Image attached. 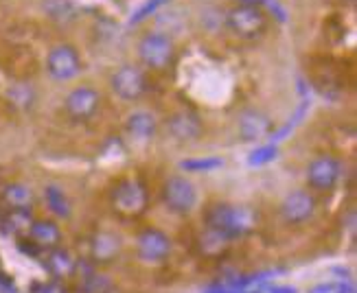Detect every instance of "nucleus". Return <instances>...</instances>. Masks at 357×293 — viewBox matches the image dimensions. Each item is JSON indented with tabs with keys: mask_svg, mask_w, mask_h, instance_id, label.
Listing matches in <instances>:
<instances>
[{
	"mask_svg": "<svg viewBox=\"0 0 357 293\" xmlns=\"http://www.w3.org/2000/svg\"><path fill=\"white\" fill-rule=\"evenodd\" d=\"M208 228L226 235L228 239L243 237L257 225V214L248 206H228L220 204L208 212Z\"/></svg>",
	"mask_w": 357,
	"mask_h": 293,
	"instance_id": "f257e3e1",
	"label": "nucleus"
},
{
	"mask_svg": "<svg viewBox=\"0 0 357 293\" xmlns=\"http://www.w3.org/2000/svg\"><path fill=\"white\" fill-rule=\"evenodd\" d=\"M226 24L235 35L252 40L266 31V13H263V9H259L257 5L243 3V5L228 9Z\"/></svg>",
	"mask_w": 357,
	"mask_h": 293,
	"instance_id": "f03ea898",
	"label": "nucleus"
},
{
	"mask_svg": "<svg viewBox=\"0 0 357 293\" xmlns=\"http://www.w3.org/2000/svg\"><path fill=\"white\" fill-rule=\"evenodd\" d=\"M138 55L153 70H165L174 61V42L162 33H147L138 42Z\"/></svg>",
	"mask_w": 357,
	"mask_h": 293,
	"instance_id": "7ed1b4c3",
	"label": "nucleus"
},
{
	"mask_svg": "<svg viewBox=\"0 0 357 293\" xmlns=\"http://www.w3.org/2000/svg\"><path fill=\"white\" fill-rule=\"evenodd\" d=\"M147 206V191L138 180H126L121 182L114 191V208L121 214L128 217H136L141 214Z\"/></svg>",
	"mask_w": 357,
	"mask_h": 293,
	"instance_id": "20e7f679",
	"label": "nucleus"
},
{
	"mask_svg": "<svg viewBox=\"0 0 357 293\" xmlns=\"http://www.w3.org/2000/svg\"><path fill=\"white\" fill-rule=\"evenodd\" d=\"M46 70L57 81H68L82 70V59L77 55L73 46H55V49L46 57Z\"/></svg>",
	"mask_w": 357,
	"mask_h": 293,
	"instance_id": "39448f33",
	"label": "nucleus"
},
{
	"mask_svg": "<svg viewBox=\"0 0 357 293\" xmlns=\"http://www.w3.org/2000/svg\"><path fill=\"white\" fill-rule=\"evenodd\" d=\"M162 195H165V204L169 206V210H174L178 214L193 210V206L197 202V193L193 189V184L180 175H174L165 182Z\"/></svg>",
	"mask_w": 357,
	"mask_h": 293,
	"instance_id": "423d86ee",
	"label": "nucleus"
},
{
	"mask_svg": "<svg viewBox=\"0 0 357 293\" xmlns=\"http://www.w3.org/2000/svg\"><path fill=\"white\" fill-rule=\"evenodd\" d=\"M147 88L145 74L136 66H123L112 74V90L123 101H136L143 97Z\"/></svg>",
	"mask_w": 357,
	"mask_h": 293,
	"instance_id": "0eeeda50",
	"label": "nucleus"
},
{
	"mask_svg": "<svg viewBox=\"0 0 357 293\" xmlns=\"http://www.w3.org/2000/svg\"><path fill=\"white\" fill-rule=\"evenodd\" d=\"M340 171L342 166L331 156H320L316 158L307 168V180L314 189L318 191H329L335 187V182L340 180Z\"/></svg>",
	"mask_w": 357,
	"mask_h": 293,
	"instance_id": "6e6552de",
	"label": "nucleus"
},
{
	"mask_svg": "<svg viewBox=\"0 0 357 293\" xmlns=\"http://www.w3.org/2000/svg\"><path fill=\"white\" fill-rule=\"evenodd\" d=\"M169 252H172V243H169V237L160 232V230H145L138 237V256L145 263H160V260L167 258Z\"/></svg>",
	"mask_w": 357,
	"mask_h": 293,
	"instance_id": "1a4fd4ad",
	"label": "nucleus"
},
{
	"mask_svg": "<svg viewBox=\"0 0 357 293\" xmlns=\"http://www.w3.org/2000/svg\"><path fill=\"white\" fill-rule=\"evenodd\" d=\"M99 107V95L92 88L82 86L75 88L70 95L66 97V112L75 118V120H86L92 114L97 112Z\"/></svg>",
	"mask_w": 357,
	"mask_h": 293,
	"instance_id": "9d476101",
	"label": "nucleus"
},
{
	"mask_svg": "<svg viewBox=\"0 0 357 293\" xmlns=\"http://www.w3.org/2000/svg\"><path fill=\"white\" fill-rule=\"evenodd\" d=\"M316 210V202L314 197L305 193V191H291L281 204V212L285 221L289 223H303L314 214Z\"/></svg>",
	"mask_w": 357,
	"mask_h": 293,
	"instance_id": "9b49d317",
	"label": "nucleus"
},
{
	"mask_svg": "<svg viewBox=\"0 0 357 293\" xmlns=\"http://www.w3.org/2000/svg\"><path fill=\"white\" fill-rule=\"evenodd\" d=\"M167 127H169V134H172L176 141H182V143L197 141L199 134H202V122L191 112H178V114H174L172 118H169Z\"/></svg>",
	"mask_w": 357,
	"mask_h": 293,
	"instance_id": "f8f14e48",
	"label": "nucleus"
},
{
	"mask_svg": "<svg viewBox=\"0 0 357 293\" xmlns=\"http://www.w3.org/2000/svg\"><path fill=\"white\" fill-rule=\"evenodd\" d=\"M272 132V120L257 110H248L239 116V134L243 141H261Z\"/></svg>",
	"mask_w": 357,
	"mask_h": 293,
	"instance_id": "ddd939ff",
	"label": "nucleus"
},
{
	"mask_svg": "<svg viewBox=\"0 0 357 293\" xmlns=\"http://www.w3.org/2000/svg\"><path fill=\"white\" fill-rule=\"evenodd\" d=\"M29 235L38 248H44V250H55L61 241L59 228L51 221H33L29 228Z\"/></svg>",
	"mask_w": 357,
	"mask_h": 293,
	"instance_id": "4468645a",
	"label": "nucleus"
},
{
	"mask_svg": "<svg viewBox=\"0 0 357 293\" xmlns=\"http://www.w3.org/2000/svg\"><path fill=\"white\" fill-rule=\"evenodd\" d=\"M128 132L138 141H149L156 134V118L149 112H134L128 118Z\"/></svg>",
	"mask_w": 357,
	"mask_h": 293,
	"instance_id": "2eb2a0df",
	"label": "nucleus"
},
{
	"mask_svg": "<svg viewBox=\"0 0 357 293\" xmlns=\"http://www.w3.org/2000/svg\"><path fill=\"white\" fill-rule=\"evenodd\" d=\"M121 248V241L119 237L110 235V232H101L95 237V241H92V256H95L97 260H110Z\"/></svg>",
	"mask_w": 357,
	"mask_h": 293,
	"instance_id": "dca6fc26",
	"label": "nucleus"
},
{
	"mask_svg": "<svg viewBox=\"0 0 357 293\" xmlns=\"http://www.w3.org/2000/svg\"><path fill=\"white\" fill-rule=\"evenodd\" d=\"M5 202L13 210H26L29 204L33 202V193H31V189L22 187V184H11V187L5 189Z\"/></svg>",
	"mask_w": 357,
	"mask_h": 293,
	"instance_id": "f3484780",
	"label": "nucleus"
},
{
	"mask_svg": "<svg viewBox=\"0 0 357 293\" xmlns=\"http://www.w3.org/2000/svg\"><path fill=\"white\" fill-rule=\"evenodd\" d=\"M44 199H46V206H49L51 212H55L57 217H68V214H70V202H68V197L64 195V191H61V189L46 187Z\"/></svg>",
	"mask_w": 357,
	"mask_h": 293,
	"instance_id": "a211bd4d",
	"label": "nucleus"
},
{
	"mask_svg": "<svg viewBox=\"0 0 357 293\" xmlns=\"http://www.w3.org/2000/svg\"><path fill=\"white\" fill-rule=\"evenodd\" d=\"M44 9L57 22H70L77 15V7L70 0H44Z\"/></svg>",
	"mask_w": 357,
	"mask_h": 293,
	"instance_id": "6ab92c4d",
	"label": "nucleus"
},
{
	"mask_svg": "<svg viewBox=\"0 0 357 293\" xmlns=\"http://www.w3.org/2000/svg\"><path fill=\"white\" fill-rule=\"evenodd\" d=\"M199 241H202V250H204L206 254H220L230 245V239L222 232H217V230H213V228H206V232L202 235Z\"/></svg>",
	"mask_w": 357,
	"mask_h": 293,
	"instance_id": "aec40b11",
	"label": "nucleus"
},
{
	"mask_svg": "<svg viewBox=\"0 0 357 293\" xmlns=\"http://www.w3.org/2000/svg\"><path fill=\"white\" fill-rule=\"evenodd\" d=\"M49 267L55 276H68L73 271V258L64 250H53L49 256Z\"/></svg>",
	"mask_w": 357,
	"mask_h": 293,
	"instance_id": "412c9836",
	"label": "nucleus"
},
{
	"mask_svg": "<svg viewBox=\"0 0 357 293\" xmlns=\"http://www.w3.org/2000/svg\"><path fill=\"white\" fill-rule=\"evenodd\" d=\"M224 162L220 160V158H204V160H184L182 162V168H186V171H195V173H199V171H213V168H217V166H222Z\"/></svg>",
	"mask_w": 357,
	"mask_h": 293,
	"instance_id": "4be33fe9",
	"label": "nucleus"
},
{
	"mask_svg": "<svg viewBox=\"0 0 357 293\" xmlns=\"http://www.w3.org/2000/svg\"><path fill=\"white\" fill-rule=\"evenodd\" d=\"M276 147L274 145H268V147H259L255 153H250V158H248V162H250L252 166L255 164H266V162H272L276 158Z\"/></svg>",
	"mask_w": 357,
	"mask_h": 293,
	"instance_id": "5701e85b",
	"label": "nucleus"
},
{
	"mask_svg": "<svg viewBox=\"0 0 357 293\" xmlns=\"http://www.w3.org/2000/svg\"><path fill=\"white\" fill-rule=\"evenodd\" d=\"M9 228L11 230H29L31 228V217H29V210H13L9 214Z\"/></svg>",
	"mask_w": 357,
	"mask_h": 293,
	"instance_id": "b1692460",
	"label": "nucleus"
},
{
	"mask_svg": "<svg viewBox=\"0 0 357 293\" xmlns=\"http://www.w3.org/2000/svg\"><path fill=\"white\" fill-rule=\"evenodd\" d=\"M162 3H167V0H149V3L145 5V7H141V9H138V13L134 15V18H132V22H141L143 18H145V15H149L151 11H156Z\"/></svg>",
	"mask_w": 357,
	"mask_h": 293,
	"instance_id": "393cba45",
	"label": "nucleus"
},
{
	"mask_svg": "<svg viewBox=\"0 0 357 293\" xmlns=\"http://www.w3.org/2000/svg\"><path fill=\"white\" fill-rule=\"evenodd\" d=\"M333 289H335V285H318L309 293H333Z\"/></svg>",
	"mask_w": 357,
	"mask_h": 293,
	"instance_id": "a878e982",
	"label": "nucleus"
},
{
	"mask_svg": "<svg viewBox=\"0 0 357 293\" xmlns=\"http://www.w3.org/2000/svg\"><path fill=\"white\" fill-rule=\"evenodd\" d=\"M38 293H64V291L55 285H42V287H38Z\"/></svg>",
	"mask_w": 357,
	"mask_h": 293,
	"instance_id": "bb28decb",
	"label": "nucleus"
},
{
	"mask_svg": "<svg viewBox=\"0 0 357 293\" xmlns=\"http://www.w3.org/2000/svg\"><path fill=\"white\" fill-rule=\"evenodd\" d=\"M333 293H355V287L353 285H335Z\"/></svg>",
	"mask_w": 357,
	"mask_h": 293,
	"instance_id": "cd10ccee",
	"label": "nucleus"
},
{
	"mask_svg": "<svg viewBox=\"0 0 357 293\" xmlns=\"http://www.w3.org/2000/svg\"><path fill=\"white\" fill-rule=\"evenodd\" d=\"M272 293H296V289H291V287H278Z\"/></svg>",
	"mask_w": 357,
	"mask_h": 293,
	"instance_id": "c85d7f7f",
	"label": "nucleus"
}]
</instances>
